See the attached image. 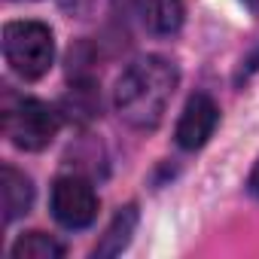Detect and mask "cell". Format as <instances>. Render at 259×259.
Listing matches in <instances>:
<instances>
[{
  "label": "cell",
  "instance_id": "obj_1",
  "mask_svg": "<svg viewBox=\"0 0 259 259\" xmlns=\"http://www.w3.org/2000/svg\"><path fill=\"white\" fill-rule=\"evenodd\" d=\"M177 67L168 58L147 55L128 67L116 82V113L141 132L156 128L168 110V101L177 89Z\"/></svg>",
  "mask_w": 259,
  "mask_h": 259
},
{
  "label": "cell",
  "instance_id": "obj_2",
  "mask_svg": "<svg viewBox=\"0 0 259 259\" xmlns=\"http://www.w3.org/2000/svg\"><path fill=\"white\" fill-rule=\"evenodd\" d=\"M4 58L22 79H40L55 61V37L43 22H10L4 28Z\"/></svg>",
  "mask_w": 259,
  "mask_h": 259
},
{
  "label": "cell",
  "instance_id": "obj_3",
  "mask_svg": "<svg viewBox=\"0 0 259 259\" xmlns=\"http://www.w3.org/2000/svg\"><path fill=\"white\" fill-rule=\"evenodd\" d=\"M61 128L58 113L37 98H10L4 107V132L19 150H43Z\"/></svg>",
  "mask_w": 259,
  "mask_h": 259
},
{
  "label": "cell",
  "instance_id": "obj_4",
  "mask_svg": "<svg viewBox=\"0 0 259 259\" xmlns=\"http://www.w3.org/2000/svg\"><path fill=\"white\" fill-rule=\"evenodd\" d=\"M52 217L64 229H85L98 217V195L82 177H58L52 186Z\"/></svg>",
  "mask_w": 259,
  "mask_h": 259
},
{
  "label": "cell",
  "instance_id": "obj_5",
  "mask_svg": "<svg viewBox=\"0 0 259 259\" xmlns=\"http://www.w3.org/2000/svg\"><path fill=\"white\" fill-rule=\"evenodd\" d=\"M220 122V110L207 95H192L177 122V144L183 150H201Z\"/></svg>",
  "mask_w": 259,
  "mask_h": 259
},
{
  "label": "cell",
  "instance_id": "obj_6",
  "mask_svg": "<svg viewBox=\"0 0 259 259\" xmlns=\"http://www.w3.org/2000/svg\"><path fill=\"white\" fill-rule=\"evenodd\" d=\"M0 204H4V223H16L19 217H25L34 204V186L31 180L16 171L13 165L0 168Z\"/></svg>",
  "mask_w": 259,
  "mask_h": 259
},
{
  "label": "cell",
  "instance_id": "obj_7",
  "mask_svg": "<svg viewBox=\"0 0 259 259\" xmlns=\"http://www.w3.org/2000/svg\"><path fill=\"white\" fill-rule=\"evenodd\" d=\"M135 229H138V207H135V204H128V207H122V210L113 217V223L107 226V232H104V235H101V241L95 244L92 256H95V259L119 256L128 244H132Z\"/></svg>",
  "mask_w": 259,
  "mask_h": 259
},
{
  "label": "cell",
  "instance_id": "obj_8",
  "mask_svg": "<svg viewBox=\"0 0 259 259\" xmlns=\"http://www.w3.org/2000/svg\"><path fill=\"white\" fill-rule=\"evenodd\" d=\"M138 10L156 34H174L183 25V0H138Z\"/></svg>",
  "mask_w": 259,
  "mask_h": 259
},
{
  "label": "cell",
  "instance_id": "obj_9",
  "mask_svg": "<svg viewBox=\"0 0 259 259\" xmlns=\"http://www.w3.org/2000/svg\"><path fill=\"white\" fill-rule=\"evenodd\" d=\"M13 256L16 259H61L64 247L43 232H28L13 244Z\"/></svg>",
  "mask_w": 259,
  "mask_h": 259
},
{
  "label": "cell",
  "instance_id": "obj_10",
  "mask_svg": "<svg viewBox=\"0 0 259 259\" xmlns=\"http://www.w3.org/2000/svg\"><path fill=\"white\" fill-rule=\"evenodd\" d=\"M247 186H250V192L259 198V162H256V168H253V174H250V180H247Z\"/></svg>",
  "mask_w": 259,
  "mask_h": 259
},
{
  "label": "cell",
  "instance_id": "obj_11",
  "mask_svg": "<svg viewBox=\"0 0 259 259\" xmlns=\"http://www.w3.org/2000/svg\"><path fill=\"white\" fill-rule=\"evenodd\" d=\"M241 4H244V7H247L253 16H259V0H241Z\"/></svg>",
  "mask_w": 259,
  "mask_h": 259
}]
</instances>
